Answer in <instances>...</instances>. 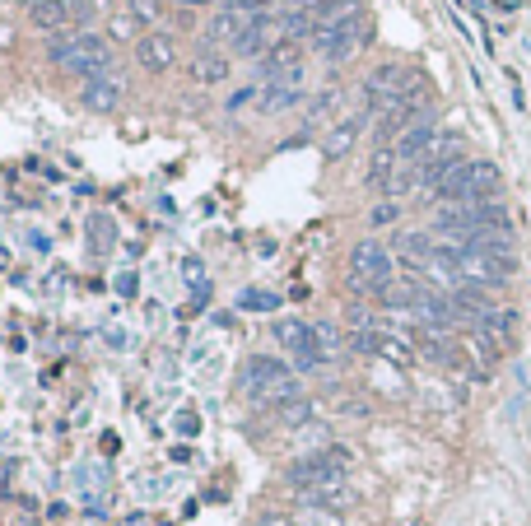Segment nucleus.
Masks as SVG:
<instances>
[{
    "label": "nucleus",
    "instance_id": "nucleus-16",
    "mask_svg": "<svg viewBox=\"0 0 531 526\" xmlns=\"http://www.w3.org/2000/svg\"><path fill=\"white\" fill-rule=\"evenodd\" d=\"M261 70L271 75V80H280V75H289V70H299V42H275L271 52L261 56Z\"/></svg>",
    "mask_w": 531,
    "mask_h": 526
},
{
    "label": "nucleus",
    "instance_id": "nucleus-15",
    "mask_svg": "<svg viewBox=\"0 0 531 526\" xmlns=\"http://www.w3.org/2000/svg\"><path fill=\"white\" fill-rule=\"evenodd\" d=\"M396 168H401V159H396V149H387V145H382L378 154L368 159V168H364V187L387 191V187H392V177H396Z\"/></svg>",
    "mask_w": 531,
    "mask_h": 526
},
{
    "label": "nucleus",
    "instance_id": "nucleus-28",
    "mask_svg": "<svg viewBox=\"0 0 531 526\" xmlns=\"http://www.w3.org/2000/svg\"><path fill=\"white\" fill-rule=\"evenodd\" d=\"M396 215H401V205L387 201V205H373V215H368V219H373V224H392Z\"/></svg>",
    "mask_w": 531,
    "mask_h": 526
},
{
    "label": "nucleus",
    "instance_id": "nucleus-19",
    "mask_svg": "<svg viewBox=\"0 0 531 526\" xmlns=\"http://www.w3.org/2000/svg\"><path fill=\"white\" fill-rule=\"evenodd\" d=\"M108 33L117 42H140V38H145V33H140V19L131 10H126V14H112V19H108Z\"/></svg>",
    "mask_w": 531,
    "mask_h": 526
},
{
    "label": "nucleus",
    "instance_id": "nucleus-17",
    "mask_svg": "<svg viewBox=\"0 0 531 526\" xmlns=\"http://www.w3.org/2000/svg\"><path fill=\"white\" fill-rule=\"evenodd\" d=\"M224 75H229V56H219V52H201L196 61H191V80L196 84H224Z\"/></svg>",
    "mask_w": 531,
    "mask_h": 526
},
{
    "label": "nucleus",
    "instance_id": "nucleus-27",
    "mask_svg": "<svg viewBox=\"0 0 531 526\" xmlns=\"http://www.w3.org/2000/svg\"><path fill=\"white\" fill-rule=\"evenodd\" d=\"M224 10H238V14H266L271 0H224Z\"/></svg>",
    "mask_w": 531,
    "mask_h": 526
},
{
    "label": "nucleus",
    "instance_id": "nucleus-4",
    "mask_svg": "<svg viewBox=\"0 0 531 526\" xmlns=\"http://www.w3.org/2000/svg\"><path fill=\"white\" fill-rule=\"evenodd\" d=\"M392 280H396L392 252H387L382 243H373V238H364V243L350 252V284L354 289H364V294H382Z\"/></svg>",
    "mask_w": 531,
    "mask_h": 526
},
{
    "label": "nucleus",
    "instance_id": "nucleus-6",
    "mask_svg": "<svg viewBox=\"0 0 531 526\" xmlns=\"http://www.w3.org/2000/svg\"><path fill=\"white\" fill-rule=\"evenodd\" d=\"M359 42H364V19H354V24H331V28H317L313 33V47L327 56L331 66H341L359 52Z\"/></svg>",
    "mask_w": 531,
    "mask_h": 526
},
{
    "label": "nucleus",
    "instance_id": "nucleus-7",
    "mask_svg": "<svg viewBox=\"0 0 531 526\" xmlns=\"http://www.w3.org/2000/svg\"><path fill=\"white\" fill-rule=\"evenodd\" d=\"M285 378H294L289 364H280V359H271V354H252V359L243 364V392L252 396V401H261L266 392H275Z\"/></svg>",
    "mask_w": 531,
    "mask_h": 526
},
{
    "label": "nucleus",
    "instance_id": "nucleus-9",
    "mask_svg": "<svg viewBox=\"0 0 531 526\" xmlns=\"http://www.w3.org/2000/svg\"><path fill=\"white\" fill-rule=\"evenodd\" d=\"M438 140H443L438 122H434V117H424V122L410 126V131L401 135V140H396L392 149H396V159H401V163H424V154H429V149H434Z\"/></svg>",
    "mask_w": 531,
    "mask_h": 526
},
{
    "label": "nucleus",
    "instance_id": "nucleus-31",
    "mask_svg": "<svg viewBox=\"0 0 531 526\" xmlns=\"http://www.w3.org/2000/svg\"><path fill=\"white\" fill-rule=\"evenodd\" d=\"M191 5H215V0H191Z\"/></svg>",
    "mask_w": 531,
    "mask_h": 526
},
{
    "label": "nucleus",
    "instance_id": "nucleus-29",
    "mask_svg": "<svg viewBox=\"0 0 531 526\" xmlns=\"http://www.w3.org/2000/svg\"><path fill=\"white\" fill-rule=\"evenodd\" d=\"M196 429H201V419L196 415H177V433H182V438H191Z\"/></svg>",
    "mask_w": 531,
    "mask_h": 526
},
{
    "label": "nucleus",
    "instance_id": "nucleus-25",
    "mask_svg": "<svg viewBox=\"0 0 531 526\" xmlns=\"http://www.w3.org/2000/svg\"><path fill=\"white\" fill-rule=\"evenodd\" d=\"M131 14H136L140 24H154V19H164V5L159 0H131Z\"/></svg>",
    "mask_w": 531,
    "mask_h": 526
},
{
    "label": "nucleus",
    "instance_id": "nucleus-3",
    "mask_svg": "<svg viewBox=\"0 0 531 526\" xmlns=\"http://www.w3.org/2000/svg\"><path fill=\"white\" fill-rule=\"evenodd\" d=\"M345 466H350V457H345L341 447L336 452H313V457H299L289 466V485L299 489V494L336 489V485H345Z\"/></svg>",
    "mask_w": 531,
    "mask_h": 526
},
{
    "label": "nucleus",
    "instance_id": "nucleus-8",
    "mask_svg": "<svg viewBox=\"0 0 531 526\" xmlns=\"http://www.w3.org/2000/svg\"><path fill=\"white\" fill-rule=\"evenodd\" d=\"M275 340H280V345L294 354V364H299V368H317V364H322V350H317V331H313L308 322H294V317H289V322L275 326Z\"/></svg>",
    "mask_w": 531,
    "mask_h": 526
},
{
    "label": "nucleus",
    "instance_id": "nucleus-1",
    "mask_svg": "<svg viewBox=\"0 0 531 526\" xmlns=\"http://www.w3.org/2000/svg\"><path fill=\"white\" fill-rule=\"evenodd\" d=\"M499 191V168L490 159H466L462 168H452L448 182L438 187V201L466 205V201H494Z\"/></svg>",
    "mask_w": 531,
    "mask_h": 526
},
{
    "label": "nucleus",
    "instance_id": "nucleus-5",
    "mask_svg": "<svg viewBox=\"0 0 531 526\" xmlns=\"http://www.w3.org/2000/svg\"><path fill=\"white\" fill-rule=\"evenodd\" d=\"M462 270V284H476V289H494L513 275V257H490V252H462L457 257Z\"/></svg>",
    "mask_w": 531,
    "mask_h": 526
},
{
    "label": "nucleus",
    "instance_id": "nucleus-30",
    "mask_svg": "<svg viewBox=\"0 0 531 526\" xmlns=\"http://www.w3.org/2000/svg\"><path fill=\"white\" fill-rule=\"evenodd\" d=\"M10 47H14V28L0 24V52H10Z\"/></svg>",
    "mask_w": 531,
    "mask_h": 526
},
{
    "label": "nucleus",
    "instance_id": "nucleus-12",
    "mask_svg": "<svg viewBox=\"0 0 531 526\" xmlns=\"http://www.w3.org/2000/svg\"><path fill=\"white\" fill-rule=\"evenodd\" d=\"M359 131H364V117H345V122H336L327 131V140H322V154L327 159H345L354 149V140H359Z\"/></svg>",
    "mask_w": 531,
    "mask_h": 526
},
{
    "label": "nucleus",
    "instance_id": "nucleus-10",
    "mask_svg": "<svg viewBox=\"0 0 531 526\" xmlns=\"http://www.w3.org/2000/svg\"><path fill=\"white\" fill-rule=\"evenodd\" d=\"M136 61H140V70L164 75V70L177 61V38L173 33H145V38L136 42Z\"/></svg>",
    "mask_w": 531,
    "mask_h": 526
},
{
    "label": "nucleus",
    "instance_id": "nucleus-20",
    "mask_svg": "<svg viewBox=\"0 0 531 526\" xmlns=\"http://www.w3.org/2000/svg\"><path fill=\"white\" fill-rule=\"evenodd\" d=\"M238 308H243V312H275V308H280V298L266 294V289H247V294L238 298Z\"/></svg>",
    "mask_w": 531,
    "mask_h": 526
},
{
    "label": "nucleus",
    "instance_id": "nucleus-2",
    "mask_svg": "<svg viewBox=\"0 0 531 526\" xmlns=\"http://www.w3.org/2000/svg\"><path fill=\"white\" fill-rule=\"evenodd\" d=\"M52 61L66 75H80L84 84L89 80H103L112 70V52L103 47L98 38H66V42H52Z\"/></svg>",
    "mask_w": 531,
    "mask_h": 526
},
{
    "label": "nucleus",
    "instance_id": "nucleus-21",
    "mask_svg": "<svg viewBox=\"0 0 531 526\" xmlns=\"http://www.w3.org/2000/svg\"><path fill=\"white\" fill-rule=\"evenodd\" d=\"M378 354L382 359H392V364H410V345L406 340H396V336H387V331H382V340H378Z\"/></svg>",
    "mask_w": 531,
    "mask_h": 526
},
{
    "label": "nucleus",
    "instance_id": "nucleus-18",
    "mask_svg": "<svg viewBox=\"0 0 531 526\" xmlns=\"http://www.w3.org/2000/svg\"><path fill=\"white\" fill-rule=\"evenodd\" d=\"M28 19H33V24L38 28H66V19H70V5L66 0H38V5H33V10H28Z\"/></svg>",
    "mask_w": 531,
    "mask_h": 526
},
{
    "label": "nucleus",
    "instance_id": "nucleus-22",
    "mask_svg": "<svg viewBox=\"0 0 531 526\" xmlns=\"http://www.w3.org/2000/svg\"><path fill=\"white\" fill-rule=\"evenodd\" d=\"M89 233H94V247H112V243H117V229H112L108 215H94V219H89Z\"/></svg>",
    "mask_w": 531,
    "mask_h": 526
},
{
    "label": "nucleus",
    "instance_id": "nucleus-26",
    "mask_svg": "<svg viewBox=\"0 0 531 526\" xmlns=\"http://www.w3.org/2000/svg\"><path fill=\"white\" fill-rule=\"evenodd\" d=\"M299 526H345L336 513H327V508H308V513H299Z\"/></svg>",
    "mask_w": 531,
    "mask_h": 526
},
{
    "label": "nucleus",
    "instance_id": "nucleus-11",
    "mask_svg": "<svg viewBox=\"0 0 531 526\" xmlns=\"http://www.w3.org/2000/svg\"><path fill=\"white\" fill-rule=\"evenodd\" d=\"M401 84H406V70H401V66H378L364 80V103H368V108H382V103H392V98L401 94Z\"/></svg>",
    "mask_w": 531,
    "mask_h": 526
},
{
    "label": "nucleus",
    "instance_id": "nucleus-13",
    "mask_svg": "<svg viewBox=\"0 0 531 526\" xmlns=\"http://www.w3.org/2000/svg\"><path fill=\"white\" fill-rule=\"evenodd\" d=\"M252 24V14H238V10H219L210 24H205V42H238L243 38V28Z\"/></svg>",
    "mask_w": 531,
    "mask_h": 526
},
{
    "label": "nucleus",
    "instance_id": "nucleus-24",
    "mask_svg": "<svg viewBox=\"0 0 531 526\" xmlns=\"http://www.w3.org/2000/svg\"><path fill=\"white\" fill-rule=\"evenodd\" d=\"M317 331V350H322V359H331V354L341 350V336H336V326H313Z\"/></svg>",
    "mask_w": 531,
    "mask_h": 526
},
{
    "label": "nucleus",
    "instance_id": "nucleus-23",
    "mask_svg": "<svg viewBox=\"0 0 531 526\" xmlns=\"http://www.w3.org/2000/svg\"><path fill=\"white\" fill-rule=\"evenodd\" d=\"M308 419H313V405L308 401H294V405L280 410V424H289V429H299V424H308Z\"/></svg>",
    "mask_w": 531,
    "mask_h": 526
},
{
    "label": "nucleus",
    "instance_id": "nucleus-14",
    "mask_svg": "<svg viewBox=\"0 0 531 526\" xmlns=\"http://www.w3.org/2000/svg\"><path fill=\"white\" fill-rule=\"evenodd\" d=\"M80 103L89 112H112L117 103H122V84H117V80H89L80 89Z\"/></svg>",
    "mask_w": 531,
    "mask_h": 526
}]
</instances>
